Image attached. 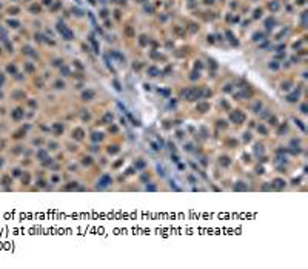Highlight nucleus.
<instances>
[{
  "label": "nucleus",
  "mask_w": 308,
  "mask_h": 269,
  "mask_svg": "<svg viewBox=\"0 0 308 269\" xmlns=\"http://www.w3.org/2000/svg\"><path fill=\"white\" fill-rule=\"evenodd\" d=\"M182 95L186 100H196V99H199L202 94H200V91H197V89H186V91L182 92Z\"/></svg>",
  "instance_id": "1"
},
{
  "label": "nucleus",
  "mask_w": 308,
  "mask_h": 269,
  "mask_svg": "<svg viewBox=\"0 0 308 269\" xmlns=\"http://www.w3.org/2000/svg\"><path fill=\"white\" fill-rule=\"evenodd\" d=\"M230 120L239 125V123H242V122L245 120V114H244L242 111H234V112H231V114H230Z\"/></svg>",
  "instance_id": "2"
},
{
  "label": "nucleus",
  "mask_w": 308,
  "mask_h": 269,
  "mask_svg": "<svg viewBox=\"0 0 308 269\" xmlns=\"http://www.w3.org/2000/svg\"><path fill=\"white\" fill-rule=\"evenodd\" d=\"M108 184H111V177L105 174V175H102L100 180H99V188H106Z\"/></svg>",
  "instance_id": "3"
},
{
  "label": "nucleus",
  "mask_w": 308,
  "mask_h": 269,
  "mask_svg": "<svg viewBox=\"0 0 308 269\" xmlns=\"http://www.w3.org/2000/svg\"><path fill=\"white\" fill-rule=\"evenodd\" d=\"M273 184H274V188H276V189H284V188H285V180H282V179H274V180H273Z\"/></svg>",
  "instance_id": "4"
},
{
  "label": "nucleus",
  "mask_w": 308,
  "mask_h": 269,
  "mask_svg": "<svg viewBox=\"0 0 308 269\" xmlns=\"http://www.w3.org/2000/svg\"><path fill=\"white\" fill-rule=\"evenodd\" d=\"M83 134H85V132H83V129H80V128H77V129H74V131H73V135L77 138V140H82Z\"/></svg>",
  "instance_id": "5"
},
{
  "label": "nucleus",
  "mask_w": 308,
  "mask_h": 269,
  "mask_svg": "<svg viewBox=\"0 0 308 269\" xmlns=\"http://www.w3.org/2000/svg\"><path fill=\"white\" fill-rule=\"evenodd\" d=\"M197 111H199V112L210 111V105H208V103H199V105H197Z\"/></svg>",
  "instance_id": "6"
},
{
  "label": "nucleus",
  "mask_w": 308,
  "mask_h": 269,
  "mask_svg": "<svg viewBox=\"0 0 308 269\" xmlns=\"http://www.w3.org/2000/svg\"><path fill=\"white\" fill-rule=\"evenodd\" d=\"M219 163L222 165V166H228V165H230V157H226V155L220 157V158H219Z\"/></svg>",
  "instance_id": "7"
},
{
  "label": "nucleus",
  "mask_w": 308,
  "mask_h": 269,
  "mask_svg": "<svg viewBox=\"0 0 308 269\" xmlns=\"http://www.w3.org/2000/svg\"><path fill=\"white\" fill-rule=\"evenodd\" d=\"M112 118H114V115H112L111 112H106V114L103 115V123H111Z\"/></svg>",
  "instance_id": "8"
},
{
  "label": "nucleus",
  "mask_w": 308,
  "mask_h": 269,
  "mask_svg": "<svg viewBox=\"0 0 308 269\" xmlns=\"http://www.w3.org/2000/svg\"><path fill=\"white\" fill-rule=\"evenodd\" d=\"M234 189H236V191H245V189H246V184L242 183V181H237V183L234 184Z\"/></svg>",
  "instance_id": "9"
},
{
  "label": "nucleus",
  "mask_w": 308,
  "mask_h": 269,
  "mask_svg": "<svg viewBox=\"0 0 308 269\" xmlns=\"http://www.w3.org/2000/svg\"><path fill=\"white\" fill-rule=\"evenodd\" d=\"M82 97H83V100H91L94 97V92H93V91H85Z\"/></svg>",
  "instance_id": "10"
},
{
  "label": "nucleus",
  "mask_w": 308,
  "mask_h": 269,
  "mask_svg": "<svg viewBox=\"0 0 308 269\" xmlns=\"http://www.w3.org/2000/svg\"><path fill=\"white\" fill-rule=\"evenodd\" d=\"M134 166H136V169H143V168H145V161L143 160H137Z\"/></svg>",
  "instance_id": "11"
},
{
  "label": "nucleus",
  "mask_w": 308,
  "mask_h": 269,
  "mask_svg": "<svg viewBox=\"0 0 308 269\" xmlns=\"http://www.w3.org/2000/svg\"><path fill=\"white\" fill-rule=\"evenodd\" d=\"M91 138H93V140H94V142H97V140H99V142H100V140H102V134H100V132H94V134H93V137H91Z\"/></svg>",
  "instance_id": "12"
},
{
  "label": "nucleus",
  "mask_w": 308,
  "mask_h": 269,
  "mask_svg": "<svg viewBox=\"0 0 308 269\" xmlns=\"http://www.w3.org/2000/svg\"><path fill=\"white\" fill-rule=\"evenodd\" d=\"M117 151H119L117 146H109V148H108V152H109V154H116Z\"/></svg>",
  "instance_id": "13"
},
{
  "label": "nucleus",
  "mask_w": 308,
  "mask_h": 269,
  "mask_svg": "<svg viewBox=\"0 0 308 269\" xmlns=\"http://www.w3.org/2000/svg\"><path fill=\"white\" fill-rule=\"evenodd\" d=\"M257 129H259V132H262V134H267V128H265V126L259 125V126H257Z\"/></svg>",
  "instance_id": "14"
},
{
  "label": "nucleus",
  "mask_w": 308,
  "mask_h": 269,
  "mask_svg": "<svg viewBox=\"0 0 308 269\" xmlns=\"http://www.w3.org/2000/svg\"><path fill=\"white\" fill-rule=\"evenodd\" d=\"M264 152V149H262L260 145H256V154H262Z\"/></svg>",
  "instance_id": "15"
},
{
  "label": "nucleus",
  "mask_w": 308,
  "mask_h": 269,
  "mask_svg": "<svg viewBox=\"0 0 308 269\" xmlns=\"http://www.w3.org/2000/svg\"><path fill=\"white\" fill-rule=\"evenodd\" d=\"M157 72H159V71L156 69V68H150V74H151V76H157Z\"/></svg>",
  "instance_id": "16"
},
{
  "label": "nucleus",
  "mask_w": 308,
  "mask_h": 269,
  "mask_svg": "<svg viewBox=\"0 0 308 269\" xmlns=\"http://www.w3.org/2000/svg\"><path fill=\"white\" fill-rule=\"evenodd\" d=\"M249 138H251V137H249V134H248V132H245V134H244V140L245 142H249Z\"/></svg>",
  "instance_id": "17"
},
{
  "label": "nucleus",
  "mask_w": 308,
  "mask_h": 269,
  "mask_svg": "<svg viewBox=\"0 0 308 269\" xmlns=\"http://www.w3.org/2000/svg\"><path fill=\"white\" fill-rule=\"evenodd\" d=\"M89 163H91V158H89V157L88 158H83V165H89Z\"/></svg>",
  "instance_id": "18"
},
{
  "label": "nucleus",
  "mask_w": 308,
  "mask_h": 269,
  "mask_svg": "<svg viewBox=\"0 0 308 269\" xmlns=\"http://www.w3.org/2000/svg\"><path fill=\"white\" fill-rule=\"evenodd\" d=\"M296 123L299 125V128H300V129H305V126L302 125V122H300V120H296Z\"/></svg>",
  "instance_id": "19"
},
{
  "label": "nucleus",
  "mask_w": 308,
  "mask_h": 269,
  "mask_svg": "<svg viewBox=\"0 0 308 269\" xmlns=\"http://www.w3.org/2000/svg\"><path fill=\"white\" fill-rule=\"evenodd\" d=\"M302 112H303V114H307V105H302Z\"/></svg>",
  "instance_id": "20"
},
{
  "label": "nucleus",
  "mask_w": 308,
  "mask_h": 269,
  "mask_svg": "<svg viewBox=\"0 0 308 269\" xmlns=\"http://www.w3.org/2000/svg\"><path fill=\"white\" fill-rule=\"evenodd\" d=\"M270 122H273V125H277V120L274 118V117H273V118H270Z\"/></svg>",
  "instance_id": "21"
},
{
  "label": "nucleus",
  "mask_w": 308,
  "mask_h": 269,
  "mask_svg": "<svg viewBox=\"0 0 308 269\" xmlns=\"http://www.w3.org/2000/svg\"><path fill=\"white\" fill-rule=\"evenodd\" d=\"M173 161H176V163H177V161H179V158H177V155H173Z\"/></svg>",
  "instance_id": "22"
},
{
  "label": "nucleus",
  "mask_w": 308,
  "mask_h": 269,
  "mask_svg": "<svg viewBox=\"0 0 308 269\" xmlns=\"http://www.w3.org/2000/svg\"><path fill=\"white\" fill-rule=\"evenodd\" d=\"M147 189H150V191H156V188H154V186H147Z\"/></svg>",
  "instance_id": "23"
}]
</instances>
